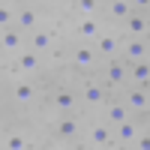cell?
Masks as SVG:
<instances>
[{
	"label": "cell",
	"mask_w": 150,
	"mask_h": 150,
	"mask_svg": "<svg viewBox=\"0 0 150 150\" xmlns=\"http://www.w3.org/2000/svg\"><path fill=\"white\" fill-rule=\"evenodd\" d=\"M72 9L78 12L81 18H93V12L99 9V3H96V0H75V3H72Z\"/></svg>",
	"instance_id": "obj_19"
},
{
	"label": "cell",
	"mask_w": 150,
	"mask_h": 150,
	"mask_svg": "<svg viewBox=\"0 0 150 150\" xmlns=\"http://www.w3.org/2000/svg\"><path fill=\"white\" fill-rule=\"evenodd\" d=\"M51 42H54V33H51V30H36V33H30V51H33V54L48 51Z\"/></svg>",
	"instance_id": "obj_7"
},
{
	"label": "cell",
	"mask_w": 150,
	"mask_h": 150,
	"mask_svg": "<svg viewBox=\"0 0 150 150\" xmlns=\"http://www.w3.org/2000/svg\"><path fill=\"white\" fill-rule=\"evenodd\" d=\"M147 132H150V126H147Z\"/></svg>",
	"instance_id": "obj_26"
},
{
	"label": "cell",
	"mask_w": 150,
	"mask_h": 150,
	"mask_svg": "<svg viewBox=\"0 0 150 150\" xmlns=\"http://www.w3.org/2000/svg\"><path fill=\"white\" fill-rule=\"evenodd\" d=\"M3 147H6V150H27L30 144H27V138H24L21 132H9L6 141H3Z\"/></svg>",
	"instance_id": "obj_20"
},
{
	"label": "cell",
	"mask_w": 150,
	"mask_h": 150,
	"mask_svg": "<svg viewBox=\"0 0 150 150\" xmlns=\"http://www.w3.org/2000/svg\"><path fill=\"white\" fill-rule=\"evenodd\" d=\"M123 105H126L129 111H147L150 108V96H147V90H141V87H129Z\"/></svg>",
	"instance_id": "obj_3"
},
{
	"label": "cell",
	"mask_w": 150,
	"mask_h": 150,
	"mask_svg": "<svg viewBox=\"0 0 150 150\" xmlns=\"http://www.w3.org/2000/svg\"><path fill=\"white\" fill-rule=\"evenodd\" d=\"M21 42H24V33L18 27L15 30H3V36H0V48H3V51H18Z\"/></svg>",
	"instance_id": "obj_13"
},
{
	"label": "cell",
	"mask_w": 150,
	"mask_h": 150,
	"mask_svg": "<svg viewBox=\"0 0 150 150\" xmlns=\"http://www.w3.org/2000/svg\"><path fill=\"white\" fill-rule=\"evenodd\" d=\"M87 138H90V144H96V147H108V144H111V129L96 123V126H90Z\"/></svg>",
	"instance_id": "obj_14"
},
{
	"label": "cell",
	"mask_w": 150,
	"mask_h": 150,
	"mask_svg": "<svg viewBox=\"0 0 150 150\" xmlns=\"http://www.w3.org/2000/svg\"><path fill=\"white\" fill-rule=\"evenodd\" d=\"M108 12H111L114 18H123V21H126V18L132 15V6L123 3V0H114V3H108Z\"/></svg>",
	"instance_id": "obj_21"
},
{
	"label": "cell",
	"mask_w": 150,
	"mask_h": 150,
	"mask_svg": "<svg viewBox=\"0 0 150 150\" xmlns=\"http://www.w3.org/2000/svg\"><path fill=\"white\" fill-rule=\"evenodd\" d=\"M75 36H81V39H99L102 30H99V24L93 18H78V24H75Z\"/></svg>",
	"instance_id": "obj_9"
},
{
	"label": "cell",
	"mask_w": 150,
	"mask_h": 150,
	"mask_svg": "<svg viewBox=\"0 0 150 150\" xmlns=\"http://www.w3.org/2000/svg\"><path fill=\"white\" fill-rule=\"evenodd\" d=\"M147 33H150V21L141 15V12H132L126 18V36L129 39H144Z\"/></svg>",
	"instance_id": "obj_2"
},
{
	"label": "cell",
	"mask_w": 150,
	"mask_h": 150,
	"mask_svg": "<svg viewBox=\"0 0 150 150\" xmlns=\"http://www.w3.org/2000/svg\"><path fill=\"white\" fill-rule=\"evenodd\" d=\"M30 99H33V87L27 81L15 84V102H30Z\"/></svg>",
	"instance_id": "obj_22"
},
{
	"label": "cell",
	"mask_w": 150,
	"mask_h": 150,
	"mask_svg": "<svg viewBox=\"0 0 150 150\" xmlns=\"http://www.w3.org/2000/svg\"><path fill=\"white\" fill-rule=\"evenodd\" d=\"M93 60H96V48H90V45L75 48V63L78 66H93Z\"/></svg>",
	"instance_id": "obj_17"
},
{
	"label": "cell",
	"mask_w": 150,
	"mask_h": 150,
	"mask_svg": "<svg viewBox=\"0 0 150 150\" xmlns=\"http://www.w3.org/2000/svg\"><path fill=\"white\" fill-rule=\"evenodd\" d=\"M54 132L60 135V138H72V135H78V120H75V117H63V120H57Z\"/></svg>",
	"instance_id": "obj_15"
},
{
	"label": "cell",
	"mask_w": 150,
	"mask_h": 150,
	"mask_svg": "<svg viewBox=\"0 0 150 150\" xmlns=\"http://www.w3.org/2000/svg\"><path fill=\"white\" fill-rule=\"evenodd\" d=\"M51 105H54L57 111H72V108H75V96H72L69 90H57L54 99H51Z\"/></svg>",
	"instance_id": "obj_16"
},
{
	"label": "cell",
	"mask_w": 150,
	"mask_h": 150,
	"mask_svg": "<svg viewBox=\"0 0 150 150\" xmlns=\"http://www.w3.org/2000/svg\"><path fill=\"white\" fill-rule=\"evenodd\" d=\"M144 42H147V48H150V33H147V36H144Z\"/></svg>",
	"instance_id": "obj_25"
},
{
	"label": "cell",
	"mask_w": 150,
	"mask_h": 150,
	"mask_svg": "<svg viewBox=\"0 0 150 150\" xmlns=\"http://www.w3.org/2000/svg\"><path fill=\"white\" fill-rule=\"evenodd\" d=\"M114 132H117V141H120V144H135V141H138V135H141V129L135 126L132 120L120 123V126H117Z\"/></svg>",
	"instance_id": "obj_11"
},
{
	"label": "cell",
	"mask_w": 150,
	"mask_h": 150,
	"mask_svg": "<svg viewBox=\"0 0 150 150\" xmlns=\"http://www.w3.org/2000/svg\"><path fill=\"white\" fill-rule=\"evenodd\" d=\"M135 150H150V132H141L138 141H135Z\"/></svg>",
	"instance_id": "obj_24"
},
{
	"label": "cell",
	"mask_w": 150,
	"mask_h": 150,
	"mask_svg": "<svg viewBox=\"0 0 150 150\" xmlns=\"http://www.w3.org/2000/svg\"><path fill=\"white\" fill-rule=\"evenodd\" d=\"M15 24L21 33H36V12L33 9H18L15 12Z\"/></svg>",
	"instance_id": "obj_12"
},
{
	"label": "cell",
	"mask_w": 150,
	"mask_h": 150,
	"mask_svg": "<svg viewBox=\"0 0 150 150\" xmlns=\"http://www.w3.org/2000/svg\"><path fill=\"white\" fill-rule=\"evenodd\" d=\"M117 48H120V39H117V36H111V33H105V36H99V39H96V57H114Z\"/></svg>",
	"instance_id": "obj_4"
},
{
	"label": "cell",
	"mask_w": 150,
	"mask_h": 150,
	"mask_svg": "<svg viewBox=\"0 0 150 150\" xmlns=\"http://www.w3.org/2000/svg\"><path fill=\"white\" fill-rule=\"evenodd\" d=\"M129 78H132V87H144L150 84V60H144V63H135L129 69Z\"/></svg>",
	"instance_id": "obj_8"
},
{
	"label": "cell",
	"mask_w": 150,
	"mask_h": 150,
	"mask_svg": "<svg viewBox=\"0 0 150 150\" xmlns=\"http://www.w3.org/2000/svg\"><path fill=\"white\" fill-rule=\"evenodd\" d=\"M12 21H15V12H12V6H3V3H0V27H9Z\"/></svg>",
	"instance_id": "obj_23"
},
{
	"label": "cell",
	"mask_w": 150,
	"mask_h": 150,
	"mask_svg": "<svg viewBox=\"0 0 150 150\" xmlns=\"http://www.w3.org/2000/svg\"><path fill=\"white\" fill-rule=\"evenodd\" d=\"M105 117H108L111 126L117 129L120 123H126V120H129V108L123 105V102H114V105H108V108H105Z\"/></svg>",
	"instance_id": "obj_10"
},
{
	"label": "cell",
	"mask_w": 150,
	"mask_h": 150,
	"mask_svg": "<svg viewBox=\"0 0 150 150\" xmlns=\"http://www.w3.org/2000/svg\"><path fill=\"white\" fill-rule=\"evenodd\" d=\"M18 69H21V72H36V69H39V54L24 51V54L18 57Z\"/></svg>",
	"instance_id": "obj_18"
},
{
	"label": "cell",
	"mask_w": 150,
	"mask_h": 150,
	"mask_svg": "<svg viewBox=\"0 0 150 150\" xmlns=\"http://www.w3.org/2000/svg\"><path fill=\"white\" fill-rule=\"evenodd\" d=\"M84 102L87 105H102L105 102V87L99 81H84Z\"/></svg>",
	"instance_id": "obj_6"
},
{
	"label": "cell",
	"mask_w": 150,
	"mask_h": 150,
	"mask_svg": "<svg viewBox=\"0 0 150 150\" xmlns=\"http://www.w3.org/2000/svg\"><path fill=\"white\" fill-rule=\"evenodd\" d=\"M147 51H150V48H147L144 39H126V42H123V63H129V66L144 63Z\"/></svg>",
	"instance_id": "obj_1"
},
{
	"label": "cell",
	"mask_w": 150,
	"mask_h": 150,
	"mask_svg": "<svg viewBox=\"0 0 150 150\" xmlns=\"http://www.w3.org/2000/svg\"><path fill=\"white\" fill-rule=\"evenodd\" d=\"M105 84H126V63L123 60H108Z\"/></svg>",
	"instance_id": "obj_5"
}]
</instances>
